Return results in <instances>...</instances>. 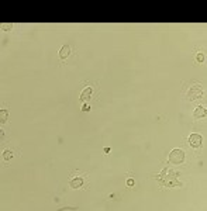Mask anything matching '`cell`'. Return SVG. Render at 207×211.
Wrapping results in <instances>:
<instances>
[{
    "instance_id": "1",
    "label": "cell",
    "mask_w": 207,
    "mask_h": 211,
    "mask_svg": "<svg viewBox=\"0 0 207 211\" xmlns=\"http://www.w3.org/2000/svg\"><path fill=\"white\" fill-rule=\"evenodd\" d=\"M169 162L173 165H180L185 162V152L182 149H172L169 154Z\"/></svg>"
},
{
    "instance_id": "2",
    "label": "cell",
    "mask_w": 207,
    "mask_h": 211,
    "mask_svg": "<svg viewBox=\"0 0 207 211\" xmlns=\"http://www.w3.org/2000/svg\"><path fill=\"white\" fill-rule=\"evenodd\" d=\"M202 94H203V90H202V87L200 86H196V87H190V90H189V93H188V99L189 100H196V99H200L202 97Z\"/></svg>"
},
{
    "instance_id": "3",
    "label": "cell",
    "mask_w": 207,
    "mask_h": 211,
    "mask_svg": "<svg viewBox=\"0 0 207 211\" xmlns=\"http://www.w3.org/2000/svg\"><path fill=\"white\" fill-rule=\"evenodd\" d=\"M189 144H190V146H193V148H200V145H202V135L192 134L190 137H189Z\"/></svg>"
},
{
    "instance_id": "4",
    "label": "cell",
    "mask_w": 207,
    "mask_h": 211,
    "mask_svg": "<svg viewBox=\"0 0 207 211\" xmlns=\"http://www.w3.org/2000/svg\"><path fill=\"white\" fill-rule=\"evenodd\" d=\"M92 94H93V87H86L82 93H80V100H82V102H87V100L92 97Z\"/></svg>"
},
{
    "instance_id": "5",
    "label": "cell",
    "mask_w": 207,
    "mask_h": 211,
    "mask_svg": "<svg viewBox=\"0 0 207 211\" xmlns=\"http://www.w3.org/2000/svg\"><path fill=\"white\" fill-rule=\"evenodd\" d=\"M82 184H83V177H74L71 180V187L72 189H80L82 187Z\"/></svg>"
},
{
    "instance_id": "6",
    "label": "cell",
    "mask_w": 207,
    "mask_h": 211,
    "mask_svg": "<svg viewBox=\"0 0 207 211\" xmlns=\"http://www.w3.org/2000/svg\"><path fill=\"white\" fill-rule=\"evenodd\" d=\"M193 117L194 118H203V117H206V108L203 106L196 107V110H194V113H193Z\"/></svg>"
},
{
    "instance_id": "7",
    "label": "cell",
    "mask_w": 207,
    "mask_h": 211,
    "mask_svg": "<svg viewBox=\"0 0 207 211\" xmlns=\"http://www.w3.org/2000/svg\"><path fill=\"white\" fill-rule=\"evenodd\" d=\"M69 54H71V47L66 44V45H63V47L61 48V51H59V58H61V59H65V58L68 56Z\"/></svg>"
},
{
    "instance_id": "8",
    "label": "cell",
    "mask_w": 207,
    "mask_h": 211,
    "mask_svg": "<svg viewBox=\"0 0 207 211\" xmlns=\"http://www.w3.org/2000/svg\"><path fill=\"white\" fill-rule=\"evenodd\" d=\"M13 156H14V154L11 151H4V152H3V159H4V161H10V159H13Z\"/></svg>"
},
{
    "instance_id": "9",
    "label": "cell",
    "mask_w": 207,
    "mask_h": 211,
    "mask_svg": "<svg viewBox=\"0 0 207 211\" xmlns=\"http://www.w3.org/2000/svg\"><path fill=\"white\" fill-rule=\"evenodd\" d=\"M0 118H2V124L7 121V110H2V114H0Z\"/></svg>"
},
{
    "instance_id": "10",
    "label": "cell",
    "mask_w": 207,
    "mask_h": 211,
    "mask_svg": "<svg viewBox=\"0 0 207 211\" xmlns=\"http://www.w3.org/2000/svg\"><path fill=\"white\" fill-rule=\"evenodd\" d=\"M2 28H3V30H10V28H11V24H10V23H6V24H2Z\"/></svg>"
},
{
    "instance_id": "11",
    "label": "cell",
    "mask_w": 207,
    "mask_h": 211,
    "mask_svg": "<svg viewBox=\"0 0 207 211\" xmlns=\"http://www.w3.org/2000/svg\"><path fill=\"white\" fill-rule=\"evenodd\" d=\"M197 59H199L200 62H202V61L204 59V56H203V54H202V52H199V55H197Z\"/></svg>"
},
{
    "instance_id": "12",
    "label": "cell",
    "mask_w": 207,
    "mask_h": 211,
    "mask_svg": "<svg viewBox=\"0 0 207 211\" xmlns=\"http://www.w3.org/2000/svg\"><path fill=\"white\" fill-rule=\"evenodd\" d=\"M82 110H83V111H89V110H90V107H89V104H84V106L82 107Z\"/></svg>"
},
{
    "instance_id": "13",
    "label": "cell",
    "mask_w": 207,
    "mask_h": 211,
    "mask_svg": "<svg viewBox=\"0 0 207 211\" xmlns=\"http://www.w3.org/2000/svg\"><path fill=\"white\" fill-rule=\"evenodd\" d=\"M127 184H128V186H133V184H134V180H133V179H128V180H127Z\"/></svg>"
}]
</instances>
